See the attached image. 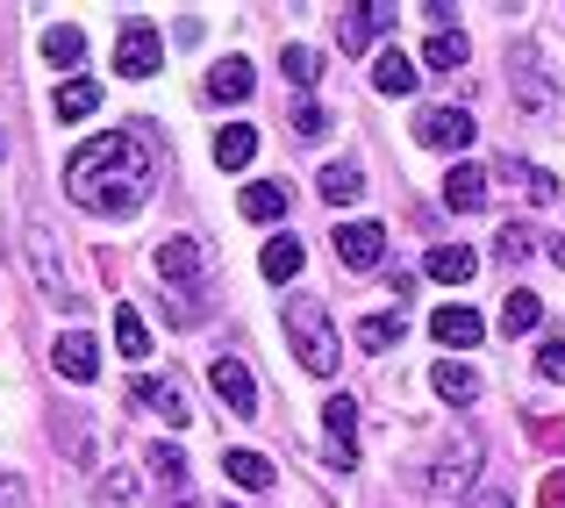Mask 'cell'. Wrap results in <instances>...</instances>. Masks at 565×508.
Instances as JSON below:
<instances>
[{
  "instance_id": "cell-27",
  "label": "cell",
  "mask_w": 565,
  "mask_h": 508,
  "mask_svg": "<svg viewBox=\"0 0 565 508\" xmlns=\"http://www.w3.org/2000/svg\"><path fill=\"white\" fill-rule=\"evenodd\" d=\"M244 215H250V222H273V215H287V187H273V179L244 187Z\"/></svg>"
},
{
  "instance_id": "cell-11",
  "label": "cell",
  "mask_w": 565,
  "mask_h": 508,
  "mask_svg": "<svg viewBox=\"0 0 565 508\" xmlns=\"http://www.w3.org/2000/svg\"><path fill=\"white\" fill-rule=\"evenodd\" d=\"M472 473H480V437H458L451 452H444V466L429 473V487H437V495H466Z\"/></svg>"
},
{
  "instance_id": "cell-28",
  "label": "cell",
  "mask_w": 565,
  "mask_h": 508,
  "mask_svg": "<svg viewBox=\"0 0 565 508\" xmlns=\"http://www.w3.org/2000/svg\"><path fill=\"white\" fill-rule=\"evenodd\" d=\"M115 343H122V358H151V330L137 308H115Z\"/></svg>"
},
{
  "instance_id": "cell-19",
  "label": "cell",
  "mask_w": 565,
  "mask_h": 508,
  "mask_svg": "<svg viewBox=\"0 0 565 508\" xmlns=\"http://www.w3.org/2000/svg\"><path fill=\"white\" fill-rule=\"evenodd\" d=\"M466 57H472V43L458 36V29H429V43H423V65L429 72H458Z\"/></svg>"
},
{
  "instance_id": "cell-36",
  "label": "cell",
  "mask_w": 565,
  "mask_h": 508,
  "mask_svg": "<svg viewBox=\"0 0 565 508\" xmlns=\"http://www.w3.org/2000/svg\"><path fill=\"white\" fill-rule=\"evenodd\" d=\"M537 501H544V508H565V466H552V473H544V487H537Z\"/></svg>"
},
{
  "instance_id": "cell-35",
  "label": "cell",
  "mask_w": 565,
  "mask_h": 508,
  "mask_svg": "<svg viewBox=\"0 0 565 508\" xmlns=\"http://www.w3.org/2000/svg\"><path fill=\"white\" fill-rule=\"evenodd\" d=\"M537 380H565V337H558V343H544V351H537Z\"/></svg>"
},
{
  "instance_id": "cell-22",
  "label": "cell",
  "mask_w": 565,
  "mask_h": 508,
  "mask_svg": "<svg viewBox=\"0 0 565 508\" xmlns=\"http://www.w3.org/2000/svg\"><path fill=\"white\" fill-rule=\"evenodd\" d=\"M316 187H322V201H330V208H351V201L365 193V172H359V166H322Z\"/></svg>"
},
{
  "instance_id": "cell-8",
  "label": "cell",
  "mask_w": 565,
  "mask_h": 508,
  "mask_svg": "<svg viewBox=\"0 0 565 508\" xmlns=\"http://www.w3.org/2000/svg\"><path fill=\"white\" fill-rule=\"evenodd\" d=\"M472 129H480V123H472L466 108H423L415 137H423L429 151H466V144H472Z\"/></svg>"
},
{
  "instance_id": "cell-23",
  "label": "cell",
  "mask_w": 565,
  "mask_h": 508,
  "mask_svg": "<svg viewBox=\"0 0 565 508\" xmlns=\"http://www.w3.org/2000/svg\"><path fill=\"white\" fill-rule=\"evenodd\" d=\"M258 273L265 279H294L301 273V244H294V236H273V244L258 251Z\"/></svg>"
},
{
  "instance_id": "cell-25",
  "label": "cell",
  "mask_w": 565,
  "mask_h": 508,
  "mask_svg": "<svg viewBox=\"0 0 565 508\" xmlns=\"http://www.w3.org/2000/svg\"><path fill=\"white\" fill-rule=\"evenodd\" d=\"M501 172L523 187V201H537V208H544V201H558V179L544 172V166H523V158H515V166H501Z\"/></svg>"
},
{
  "instance_id": "cell-3",
  "label": "cell",
  "mask_w": 565,
  "mask_h": 508,
  "mask_svg": "<svg viewBox=\"0 0 565 508\" xmlns=\"http://www.w3.org/2000/svg\"><path fill=\"white\" fill-rule=\"evenodd\" d=\"M166 65V43H158L151 22H122V43H115V72L122 80H151V72Z\"/></svg>"
},
{
  "instance_id": "cell-10",
  "label": "cell",
  "mask_w": 565,
  "mask_h": 508,
  "mask_svg": "<svg viewBox=\"0 0 565 508\" xmlns=\"http://www.w3.org/2000/svg\"><path fill=\"white\" fill-rule=\"evenodd\" d=\"M51 358H57V372H65L72 387H94L100 380V343L86 337V330H65V337L51 343Z\"/></svg>"
},
{
  "instance_id": "cell-7",
  "label": "cell",
  "mask_w": 565,
  "mask_h": 508,
  "mask_svg": "<svg viewBox=\"0 0 565 508\" xmlns=\"http://www.w3.org/2000/svg\"><path fill=\"white\" fill-rule=\"evenodd\" d=\"M337 258H344L351 273H380L386 230H380V222H337Z\"/></svg>"
},
{
  "instance_id": "cell-9",
  "label": "cell",
  "mask_w": 565,
  "mask_h": 508,
  "mask_svg": "<svg viewBox=\"0 0 565 508\" xmlns=\"http://www.w3.org/2000/svg\"><path fill=\"white\" fill-rule=\"evenodd\" d=\"M151 265H158V279H180V287H193V279L207 273V244H201V236H166Z\"/></svg>"
},
{
  "instance_id": "cell-21",
  "label": "cell",
  "mask_w": 565,
  "mask_h": 508,
  "mask_svg": "<svg viewBox=\"0 0 565 508\" xmlns=\"http://www.w3.org/2000/svg\"><path fill=\"white\" fill-rule=\"evenodd\" d=\"M429 387H437L444 401H480V372H472V366H458V358H444V366L429 372Z\"/></svg>"
},
{
  "instance_id": "cell-2",
  "label": "cell",
  "mask_w": 565,
  "mask_h": 508,
  "mask_svg": "<svg viewBox=\"0 0 565 508\" xmlns=\"http://www.w3.org/2000/svg\"><path fill=\"white\" fill-rule=\"evenodd\" d=\"M287 337H294V358H301L308 372H337V322H330V308L316 301V294H294L287 301Z\"/></svg>"
},
{
  "instance_id": "cell-20",
  "label": "cell",
  "mask_w": 565,
  "mask_h": 508,
  "mask_svg": "<svg viewBox=\"0 0 565 508\" xmlns=\"http://www.w3.org/2000/svg\"><path fill=\"white\" fill-rule=\"evenodd\" d=\"M94 108H100V86L94 80H65L51 94V115H57V123H79V115H94Z\"/></svg>"
},
{
  "instance_id": "cell-12",
  "label": "cell",
  "mask_w": 565,
  "mask_h": 508,
  "mask_svg": "<svg viewBox=\"0 0 565 508\" xmlns=\"http://www.w3.org/2000/svg\"><path fill=\"white\" fill-rule=\"evenodd\" d=\"M429 337H437L444 351H472V343L487 337V322L472 316V308H437V316H429Z\"/></svg>"
},
{
  "instance_id": "cell-13",
  "label": "cell",
  "mask_w": 565,
  "mask_h": 508,
  "mask_svg": "<svg viewBox=\"0 0 565 508\" xmlns=\"http://www.w3.org/2000/svg\"><path fill=\"white\" fill-rule=\"evenodd\" d=\"M129 401H137V409H151V415H166V423L172 430H180L186 423V394H180V387H172V380H137V387H129Z\"/></svg>"
},
{
  "instance_id": "cell-16",
  "label": "cell",
  "mask_w": 565,
  "mask_h": 508,
  "mask_svg": "<svg viewBox=\"0 0 565 508\" xmlns=\"http://www.w3.org/2000/svg\"><path fill=\"white\" fill-rule=\"evenodd\" d=\"M444 208H458V215L487 208V172L480 166H451V179H444Z\"/></svg>"
},
{
  "instance_id": "cell-31",
  "label": "cell",
  "mask_w": 565,
  "mask_h": 508,
  "mask_svg": "<svg viewBox=\"0 0 565 508\" xmlns=\"http://www.w3.org/2000/svg\"><path fill=\"white\" fill-rule=\"evenodd\" d=\"M401 330H408V322H401V308H394V316H365L359 322V343H365V351H386V343H401Z\"/></svg>"
},
{
  "instance_id": "cell-24",
  "label": "cell",
  "mask_w": 565,
  "mask_h": 508,
  "mask_svg": "<svg viewBox=\"0 0 565 508\" xmlns=\"http://www.w3.org/2000/svg\"><path fill=\"white\" fill-rule=\"evenodd\" d=\"M222 473H230L236 487H250V495H258V487H273V466H265L258 452H222Z\"/></svg>"
},
{
  "instance_id": "cell-6",
  "label": "cell",
  "mask_w": 565,
  "mask_h": 508,
  "mask_svg": "<svg viewBox=\"0 0 565 508\" xmlns=\"http://www.w3.org/2000/svg\"><path fill=\"white\" fill-rule=\"evenodd\" d=\"M386 29H394V8H386V0H365V8L337 14V51H373Z\"/></svg>"
},
{
  "instance_id": "cell-1",
  "label": "cell",
  "mask_w": 565,
  "mask_h": 508,
  "mask_svg": "<svg viewBox=\"0 0 565 508\" xmlns=\"http://www.w3.org/2000/svg\"><path fill=\"white\" fill-rule=\"evenodd\" d=\"M151 179H158L151 144H143L137 129H108V137H94V144L72 151L65 193L86 208V215H129V208H143Z\"/></svg>"
},
{
  "instance_id": "cell-14",
  "label": "cell",
  "mask_w": 565,
  "mask_h": 508,
  "mask_svg": "<svg viewBox=\"0 0 565 508\" xmlns=\"http://www.w3.org/2000/svg\"><path fill=\"white\" fill-rule=\"evenodd\" d=\"M250 151H258V129H250V123H222L215 129V166L222 172H244Z\"/></svg>"
},
{
  "instance_id": "cell-37",
  "label": "cell",
  "mask_w": 565,
  "mask_h": 508,
  "mask_svg": "<svg viewBox=\"0 0 565 508\" xmlns=\"http://www.w3.org/2000/svg\"><path fill=\"white\" fill-rule=\"evenodd\" d=\"M472 508H515V501H509V495H480Z\"/></svg>"
},
{
  "instance_id": "cell-33",
  "label": "cell",
  "mask_w": 565,
  "mask_h": 508,
  "mask_svg": "<svg viewBox=\"0 0 565 508\" xmlns=\"http://www.w3.org/2000/svg\"><path fill=\"white\" fill-rule=\"evenodd\" d=\"M151 473H158L166 487H180V480H186V458L172 452V444H158V452H151Z\"/></svg>"
},
{
  "instance_id": "cell-29",
  "label": "cell",
  "mask_w": 565,
  "mask_h": 508,
  "mask_svg": "<svg viewBox=\"0 0 565 508\" xmlns=\"http://www.w3.org/2000/svg\"><path fill=\"white\" fill-rule=\"evenodd\" d=\"M43 57H51V65H79V57H86V36L72 22H57L51 36H43Z\"/></svg>"
},
{
  "instance_id": "cell-18",
  "label": "cell",
  "mask_w": 565,
  "mask_h": 508,
  "mask_svg": "<svg viewBox=\"0 0 565 508\" xmlns=\"http://www.w3.org/2000/svg\"><path fill=\"white\" fill-rule=\"evenodd\" d=\"M472 273H480V258H472L466 244H437L429 251V279H444V287H466Z\"/></svg>"
},
{
  "instance_id": "cell-17",
  "label": "cell",
  "mask_w": 565,
  "mask_h": 508,
  "mask_svg": "<svg viewBox=\"0 0 565 508\" xmlns=\"http://www.w3.org/2000/svg\"><path fill=\"white\" fill-rule=\"evenodd\" d=\"M250 86H258V72H250L244 57H222V65L207 72V94H215V100H230V108H236V100H250Z\"/></svg>"
},
{
  "instance_id": "cell-34",
  "label": "cell",
  "mask_w": 565,
  "mask_h": 508,
  "mask_svg": "<svg viewBox=\"0 0 565 508\" xmlns=\"http://www.w3.org/2000/svg\"><path fill=\"white\" fill-rule=\"evenodd\" d=\"M287 123H294V137H322V129H330V115H322L316 100H301V108H294Z\"/></svg>"
},
{
  "instance_id": "cell-32",
  "label": "cell",
  "mask_w": 565,
  "mask_h": 508,
  "mask_svg": "<svg viewBox=\"0 0 565 508\" xmlns=\"http://www.w3.org/2000/svg\"><path fill=\"white\" fill-rule=\"evenodd\" d=\"M494 251H501V265H523L530 258V230H523V222H509V230L494 236Z\"/></svg>"
},
{
  "instance_id": "cell-4",
  "label": "cell",
  "mask_w": 565,
  "mask_h": 508,
  "mask_svg": "<svg viewBox=\"0 0 565 508\" xmlns=\"http://www.w3.org/2000/svg\"><path fill=\"white\" fill-rule=\"evenodd\" d=\"M207 387H215V401H222L230 415H258V380H250V366H244V358H230V351H222L215 366H207Z\"/></svg>"
},
{
  "instance_id": "cell-15",
  "label": "cell",
  "mask_w": 565,
  "mask_h": 508,
  "mask_svg": "<svg viewBox=\"0 0 565 508\" xmlns=\"http://www.w3.org/2000/svg\"><path fill=\"white\" fill-rule=\"evenodd\" d=\"M373 86H380L386 100H408V94H415V65L394 51V43H386V51L373 57Z\"/></svg>"
},
{
  "instance_id": "cell-5",
  "label": "cell",
  "mask_w": 565,
  "mask_h": 508,
  "mask_svg": "<svg viewBox=\"0 0 565 508\" xmlns=\"http://www.w3.org/2000/svg\"><path fill=\"white\" fill-rule=\"evenodd\" d=\"M322 430H330L337 473H351V466H359V401H351V394H330V401H322Z\"/></svg>"
},
{
  "instance_id": "cell-26",
  "label": "cell",
  "mask_w": 565,
  "mask_h": 508,
  "mask_svg": "<svg viewBox=\"0 0 565 508\" xmlns=\"http://www.w3.org/2000/svg\"><path fill=\"white\" fill-rule=\"evenodd\" d=\"M537 316H544V301H537V294H523V287H515L509 301H501V330H509V337L537 330Z\"/></svg>"
},
{
  "instance_id": "cell-30",
  "label": "cell",
  "mask_w": 565,
  "mask_h": 508,
  "mask_svg": "<svg viewBox=\"0 0 565 508\" xmlns=\"http://www.w3.org/2000/svg\"><path fill=\"white\" fill-rule=\"evenodd\" d=\"M279 65H287L294 86H316V80H322V57L308 51V43H287V51H279Z\"/></svg>"
}]
</instances>
